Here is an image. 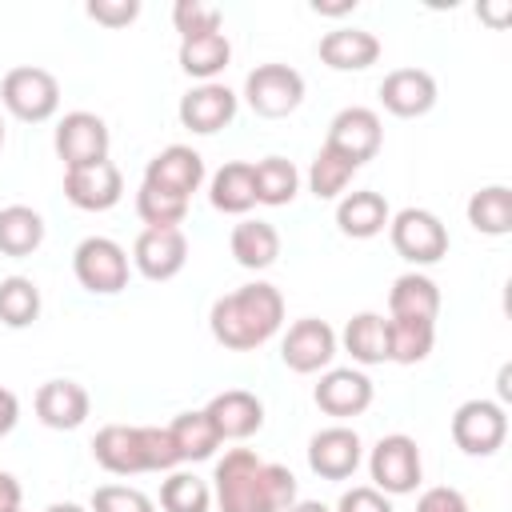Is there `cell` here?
Instances as JSON below:
<instances>
[{
	"label": "cell",
	"instance_id": "1",
	"mask_svg": "<svg viewBox=\"0 0 512 512\" xmlns=\"http://www.w3.org/2000/svg\"><path fill=\"white\" fill-rule=\"evenodd\" d=\"M212 500L220 512H284L300 496L284 464L260 460L252 448H228L212 472Z\"/></svg>",
	"mask_w": 512,
	"mask_h": 512
},
{
	"label": "cell",
	"instance_id": "2",
	"mask_svg": "<svg viewBox=\"0 0 512 512\" xmlns=\"http://www.w3.org/2000/svg\"><path fill=\"white\" fill-rule=\"evenodd\" d=\"M284 324V296L268 280H252L228 296H220L208 312L212 340L228 352H256Z\"/></svg>",
	"mask_w": 512,
	"mask_h": 512
},
{
	"label": "cell",
	"instance_id": "3",
	"mask_svg": "<svg viewBox=\"0 0 512 512\" xmlns=\"http://www.w3.org/2000/svg\"><path fill=\"white\" fill-rule=\"evenodd\" d=\"M92 456L112 476L172 472L180 464L168 428H156V424H104L92 440Z\"/></svg>",
	"mask_w": 512,
	"mask_h": 512
},
{
	"label": "cell",
	"instance_id": "4",
	"mask_svg": "<svg viewBox=\"0 0 512 512\" xmlns=\"http://www.w3.org/2000/svg\"><path fill=\"white\" fill-rule=\"evenodd\" d=\"M0 104L24 124H44L60 108V80L36 64L8 68L0 80Z\"/></svg>",
	"mask_w": 512,
	"mask_h": 512
},
{
	"label": "cell",
	"instance_id": "5",
	"mask_svg": "<svg viewBox=\"0 0 512 512\" xmlns=\"http://www.w3.org/2000/svg\"><path fill=\"white\" fill-rule=\"evenodd\" d=\"M368 472H372V488H380L384 496H408L420 488L424 480V460L412 436L392 432L380 436L372 456H368Z\"/></svg>",
	"mask_w": 512,
	"mask_h": 512
},
{
	"label": "cell",
	"instance_id": "6",
	"mask_svg": "<svg viewBox=\"0 0 512 512\" xmlns=\"http://www.w3.org/2000/svg\"><path fill=\"white\" fill-rule=\"evenodd\" d=\"M244 100L256 116L280 120L304 104V76L292 64H256L244 76Z\"/></svg>",
	"mask_w": 512,
	"mask_h": 512
},
{
	"label": "cell",
	"instance_id": "7",
	"mask_svg": "<svg viewBox=\"0 0 512 512\" xmlns=\"http://www.w3.org/2000/svg\"><path fill=\"white\" fill-rule=\"evenodd\" d=\"M388 236H392L396 256H404L416 268L420 264H436V260L448 256V228L428 208H400L388 220Z\"/></svg>",
	"mask_w": 512,
	"mask_h": 512
},
{
	"label": "cell",
	"instance_id": "8",
	"mask_svg": "<svg viewBox=\"0 0 512 512\" xmlns=\"http://www.w3.org/2000/svg\"><path fill=\"white\" fill-rule=\"evenodd\" d=\"M72 272L84 292L116 296L120 288H128V252L108 236H84L72 252Z\"/></svg>",
	"mask_w": 512,
	"mask_h": 512
},
{
	"label": "cell",
	"instance_id": "9",
	"mask_svg": "<svg viewBox=\"0 0 512 512\" xmlns=\"http://www.w3.org/2000/svg\"><path fill=\"white\" fill-rule=\"evenodd\" d=\"M508 440V412L500 400H464L452 412V444L464 456H492Z\"/></svg>",
	"mask_w": 512,
	"mask_h": 512
},
{
	"label": "cell",
	"instance_id": "10",
	"mask_svg": "<svg viewBox=\"0 0 512 512\" xmlns=\"http://www.w3.org/2000/svg\"><path fill=\"white\" fill-rule=\"evenodd\" d=\"M56 156L64 160V168H88V164H100L108 160V148H112V136H108V124L96 116V112H64L60 124H56Z\"/></svg>",
	"mask_w": 512,
	"mask_h": 512
},
{
	"label": "cell",
	"instance_id": "11",
	"mask_svg": "<svg viewBox=\"0 0 512 512\" xmlns=\"http://www.w3.org/2000/svg\"><path fill=\"white\" fill-rule=\"evenodd\" d=\"M324 144L336 148V152H340L344 160H352L356 168H364L368 160H376V152H380V144H384V124H380V116H376L372 108L348 104V108H340V112L332 116Z\"/></svg>",
	"mask_w": 512,
	"mask_h": 512
},
{
	"label": "cell",
	"instance_id": "12",
	"mask_svg": "<svg viewBox=\"0 0 512 512\" xmlns=\"http://www.w3.org/2000/svg\"><path fill=\"white\" fill-rule=\"evenodd\" d=\"M336 344H340V340H336L332 324H324V320H316V316H304V320H296V324L284 332V340H280V360H284L292 372L312 376V372H324V368L332 364Z\"/></svg>",
	"mask_w": 512,
	"mask_h": 512
},
{
	"label": "cell",
	"instance_id": "13",
	"mask_svg": "<svg viewBox=\"0 0 512 512\" xmlns=\"http://www.w3.org/2000/svg\"><path fill=\"white\" fill-rule=\"evenodd\" d=\"M140 184H152V188L172 192L180 200H192V192H200V184H204V156L188 144H168L144 164Z\"/></svg>",
	"mask_w": 512,
	"mask_h": 512
},
{
	"label": "cell",
	"instance_id": "14",
	"mask_svg": "<svg viewBox=\"0 0 512 512\" xmlns=\"http://www.w3.org/2000/svg\"><path fill=\"white\" fill-rule=\"evenodd\" d=\"M64 196L80 212H108L124 196V176L112 160H100L88 168H64Z\"/></svg>",
	"mask_w": 512,
	"mask_h": 512
},
{
	"label": "cell",
	"instance_id": "15",
	"mask_svg": "<svg viewBox=\"0 0 512 512\" xmlns=\"http://www.w3.org/2000/svg\"><path fill=\"white\" fill-rule=\"evenodd\" d=\"M360 460H364V444H360L356 428H348V424L320 428L308 440V468L320 480H348L360 468Z\"/></svg>",
	"mask_w": 512,
	"mask_h": 512
},
{
	"label": "cell",
	"instance_id": "16",
	"mask_svg": "<svg viewBox=\"0 0 512 512\" xmlns=\"http://www.w3.org/2000/svg\"><path fill=\"white\" fill-rule=\"evenodd\" d=\"M236 92L228 88V84H196V88H188L184 96H180V108H176V116H180V124L188 128V132H196V136H212V132H220V128H228L232 120H236Z\"/></svg>",
	"mask_w": 512,
	"mask_h": 512
},
{
	"label": "cell",
	"instance_id": "17",
	"mask_svg": "<svg viewBox=\"0 0 512 512\" xmlns=\"http://www.w3.org/2000/svg\"><path fill=\"white\" fill-rule=\"evenodd\" d=\"M132 264L144 280H172L188 264V236L180 228H144L132 244Z\"/></svg>",
	"mask_w": 512,
	"mask_h": 512
},
{
	"label": "cell",
	"instance_id": "18",
	"mask_svg": "<svg viewBox=\"0 0 512 512\" xmlns=\"http://www.w3.org/2000/svg\"><path fill=\"white\" fill-rule=\"evenodd\" d=\"M376 388L372 380L360 372V368H324L320 384L312 388V400L320 412L336 416V420H348V416H360L368 412Z\"/></svg>",
	"mask_w": 512,
	"mask_h": 512
},
{
	"label": "cell",
	"instance_id": "19",
	"mask_svg": "<svg viewBox=\"0 0 512 512\" xmlns=\"http://www.w3.org/2000/svg\"><path fill=\"white\" fill-rule=\"evenodd\" d=\"M204 412H208L220 444L224 440H248V436H256L264 428V404L248 388H224V392H216L204 404Z\"/></svg>",
	"mask_w": 512,
	"mask_h": 512
},
{
	"label": "cell",
	"instance_id": "20",
	"mask_svg": "<svg viewBox=\"0 0 512 512\" xmlns=\"http://www.w3.org/2000/svg\"><path fill=\"white\" fill-rule=\"evenodd\" d=\"M92 412V400H88V388L76 384V380H44L36 388V416L44 428L52 432H72L88 420Z\"/></svg>",
	"mask_w": 512,
	"mask_h": 512
},
{
	"label": "cell",
	"instance_id": "21",
	"mask_svg": "<svg viewBox=\"0 0 512 512\" xmlns=\"http://www.w3.org/2000/svg\"><path fill=\"white\" fill-rule=\"evenodd\" d=\"M380 104L392 116H400V120L432 112L436 108V80H432V72H424V68H392L380 80Z\"/></svg>",
	"mask_w": 512,
	"mask_h": 512
},
{
	"label": "cell",
	"instance_id": "22",
	"mask_svg": "<svg viewBox=\"0 0 512 512\" xmlns=\"http://www.w3.org/2000/svg\"><path fill=\"white\" fill-rule=\"evenodd\" d=\"M316 52L332 72H364L380 60V40L368 28H332L320 36Z\"/></svg>",
	"mask_w": 512,
	"mask_h": 512
},
{
	"label": "cell",
	"instance_id": "23",
	"mask_svg": "<svg viewBox=\"0 0 512 512\" xmlns=\"http://www.w3.org/2000/svg\"><path fill=\"white\" fill-rule=\"evenodd\" d=\"M388 220H392V208H388V200H384L380 192H372V188L344 192V196L336 200V228H340L344 236H352V240H372V236H380V232L388 228Z\"/></svg>",
	"mask_w": 512,
	"mask_h": 512
},
{
	"label": "cell",
	"instance_id": "24",
	"mask_svg": "<svg viewBox=\"0 0 512 512\" xmlns=\"http://www.w3.org/2000/svg\"><path fill=\"white\" fill-rule=\"evenodd\" d=\"M176 60H180L184 76H192V80H200V84H212V80L228 68V60H232V44H228L224 32L188 36V40H180Z\"/></svg>",
	"mask_w": 512,
	"mask_h": 512
},
{
	"label": "cell",
	"instance_id": "25",
	"mask_svg": "<svg viewBox=\"0 0 512 512\" xmlns=\"http://www.w3.org/2000/svg\"><path fill=\"white\" fill-rule=\"evenodd\" d=\"M208 200H212V208L224 212V216H244V212H252V208H256L252 164H244V160H228V164L212 176V184H208Z\"/></svg>",
	"mask_w": 512,
	"mask_h": 512
},
{
	"label": "cell",
	"instance_id": "26",
	"mask_svg": "<svg viewBox=\"0 0 512 512\" xmlns=\"http://www.w3.org/2000/svg\"><path fill=\"white\" fill-rule=\"evenodd\" d=\"M228 248H232V256H236L240 268L264 272V268H272L276 256H280V232H276L268 220H240V224L232 228Z\"/></svg>",
	"mask_w": 512,
	"mask_h": 512
},
{
	"label": "cell",
	"instance_id": "27",
	"mask_svg": "<svg viewBox=\"0 0 512 512\" xmlns=\"http://www.w3.org/2000/svg\"><path fill=\"white\" fill-rule=\"evenodd\" d=\"M388 316H412V320H436L440 316V288L424 272H404L392 280L388 292Z\"/></svg>",
	"mask_w": 512,
	"mask_h": 512
},
{
	"label": "cell",
	"instance_id": "28",
	"mask_svg": "<svg viewBox=\"0 0 512 512\" xmlns=\"http://www.w3.org/2000/svg\"><path fill=\"white\" fill-rule=\"evenodd\" d=\"M344 352L372 368V364H384L388 360V320L380 312H356L348 324H344V336H340Z\"/></svg>",
	"mask_w": 512,
	"mask_h": 512
},
{
	"label": "cell",
	"instance_id": "29",
	"mask_svg": "<svg viewBox=\"0 0 512 512\" xmlns=\"http://www.w3.org/2000/svg\"><path fill=\"white\" fill-rule=\"evenodd\" d=\"M168 436H172V448L180 456V464H196V460H208L216 448H220V436L208 420L204 408H192V412H180L172 424H168Z\"/></svg>",
	"mask_w": 512,
	"mask_h": 512
},
{
	"label": "cell",
	"instance_id": "30",
	"mask_svg": "<svg viewBox=\"0 0 512 512\" xmlns=\"http://www.w3.org/2000/svg\"><path fill=\"white\" fill-rule=\"evenodd\" d=\"M44 244V216L28 204H8L0 208V252L20 260L32 256Z\"/></svg>",
	"mask_w": 512,
	"mask_h": 512
},
{
	"label": "cell",
	"instance_id": "31",
	"mask_svg": "<svg viewBox=\"0 0 512 512\" xmlns=\"http://www.w3.org/2000/svg\"><path fill=\"white\" fill-rule=\"evenodd\" d=\"M468 224L480 236H508L512 232V188L508 184H488L468 196Z\"/></svg>",
	"mask_w": 512,
	"mask_h": 512
},
{
	"label": "cell",
	"instance_id": "32",
	"mask_svg": "<svg viewBox=\"0 0 512 512\" xmlns=\"http://www.w3.org/2000/svg\"><path fill=\"white\" fill-rule=\"evenodd\" d=\"M436 344V320L388 316V360L392 364H420Z\"/></svg>",
	"mask_w": 512,
	"mask_h": 512
},
{
	"label": "cell",
	"instance_id": "33",
	"mask_svg": "<svg viewBox=\"0 0 512 512\" xmlns=\"http://www.w3.org/2000/svg\"><path fill=\"white\" fill-rule=\"evenodd\" d=\"M252 180H256V204H268V208H284L296 200L300 192V172L292 160L284 156H264L252 164Z\"/></svg>",
	"mask_w": 512,
	"mask_h": 512
},
{
	"label": "cell",
	"instance_id": "34",
	"mask_svg": "<svg viewBox=\"0 0 512 512\" xmlns=\"http://www.w3.org/2000/svg\"><path fill=\"white\" fill-rule=\"evenodd\" d=\"M356 172L360 168L352 160H344L336 148L320 144V152L312 156V168H308V188H312L316 200H340Z\"/></svg>",
	"mask_w": 512,
	"mask_h": 512
},
{
	"label": "cell",
	"instance_id": "35",
	"mask_svg": "<svg viewBox=\"0 0 512 512\" xmlns=\"http://www.w3.org/2000/svg\"><path fill=\"white\" fill-rule=\"evenodd\" d=\"M40 316V288L28 276H4L0 280V324L4 328H28Z\"/></svg>",
	"mask_w": 512,
	"mask_h": 512
},
{
	"label": "cell",
	"instance_id": "36",
	"mask_svg": "<svg viewBox=\"0 0 512 512\" xmlns=\"http://www.w3.org/2000/svg\"><path fill=\"white\" fill-rule=\"evenodd\" d=\"M160 508L164 512H208L212 488L196 472H168V480L160 484Z\"/></svg>",
	"mask_w": 512,
	"mask_h": 512
},
{
	"label": "cell",
	"instance_id": "37",
	"mask_svg": "<svg viewBox=\"0 0 512 512\" xmlns=\"http://www.w3.org/2000/svg\"><path fill=\"white\" fill-rule=\"evenodd\" d=\"M188 204L192 200H180V196L160 192L152 184H140V192H136V216L148 228H180V220L188 216Z\"/></svg>",
	"mask_w": 512,
	"mask_h": 512
},
{
	"label": "cell",
	"instance_id": "38",
	"mask_svg": "<svg viewBox=\"0 0 512 512\" xmlns=\"http://www.w3.org/2000/svg\"><path fill=\"white\" fill-rule=\"evenodd\" d=\"M172 24H176L180 40H188V36L220 32L224 12H220L216 4H204V0H176V4H172Z\"/></svg>",
	"mask_w": 512,
	"mask_h": 512
},
{
	"label": "cell",
	"instance_id": "39",
	"mask_svg": "<svg viewBox=\"0 0 512 512\" xmlns=\"http://www.w3.org/2000/svg\"><path fill=\"white\" fill-rule=\"evenodd\" d=\"M88 512H156V504L128 484H100L92 492V508Z\"/></svg>",
	"mask_w": 512,
	"mask_h": 512
},
{
	"label": "cell",
	"instance_id": "40",
	"mask_svg": "<svg viewBox=\"0 0 512 512\" xmlns=\"http://www.w3.org/2000/svg\"><path fill=\"white\" fill-rule=\"evenodd\" d=\"M84 12L104 28H128L140 16V0H88Z\"/></svg>",
	"mask_w": 512,
	"mask_h": 512
},
{
	"label": "cell",
	"instance_id": "41",
	"mask_svg": "<svg viewBox=\"0 0 512 512\" xmlns=\"http://www.w3.org/2000/svg\"><path fill=\"white\" fill-rule=\"evenodd\" d=\"M336 512H396V508H392V500H388L380 488H372V484H356V488H348V492L340 496Z\"/></svg>",
	"mask_w": 512,
	"mask_h": 512
},
{
	"label": "cell",
	"instance_id": "42",
	"mask_svg": "<svg viewBox=\"0 0 512 512\" xmlns=\"http://www.w3.org/2000/svg\"><path fill=\"white\" fill-rule=\"evenodd\" d=\"M416 512H472L464 492L448 488V484H436V488H424L420 500H416Z\"/></svg>",
	"mask_w": 512,
	"mask_h": 512
},
{
	"label": "cell",
	"instance_id": "43",
	"mask_svg": "<svg viewBox=\"0 0 512 512\" xmlns=\"http://www.w3.org/2000/svg\"><path fill=\"white\" fill-rule=\"evenodd\" d=\"M16 420H20V400L12 388H0V440L16 428Z\"/></svg>",
	"mask_w": 512,
	"mask_h": 512
},
{
	"label": "cell",
	"instance_id": "44",
	"mask_svg": "<svg viewBox=\"0 0 512 512\" xmlns=\"http://www.w3.org/2000/svg\"><path fill=\"white\" fill-rule=\"evenodd\" d=\"M20 480L12 472H0V512H16L20 508Z\"/></svg>",
	"mask_w": 512,
	"mask_h": 512
},
{
	"label": "cell",
	"instance_id": "45",
	"mask_svg": "<svg viewBox=\"0 0 512 512\" xmlns=\"http://www.w3.org/2000/svg\"><path fill=\"white\" fill-rule=\"evenodd\" d=\"M352 8H356V0H344V4H320V0H316V4H312V12H320V16H348Z\"/></svg>",
	"mask_w": 512,
	"mask_h": 512
},
{
	"label": "cell",
	"instance_id": "46",
	"mask_svg": "<svg viewBox=\"0 0 512 512\" xmlns=\"http://www.w3.org/2000/svg\"><path fill=\"white\" fill-rule=\"evenodd\" d=\"M284 512H332L328 504H320V500H292Z\"/></svg>",
	"mask_w": 512,
	"mask_h": 512
},
{
	"label": "cell",
	"instance_id": "47",
	"mask_svg": "<svg viewBox=\"0 0 512 512\" xmlns=\"http://www.w3.org/2000/svg\"><path fill=\"white\" fill-rule=\"evenodd\" d=\"M480 16H488L492 24H504V20H508V4H500V8H480Z\"/></svg>",
	"mask_w": 512,
	"mask_h": 512
},
{
	"label": "cell",
	"instance_id": "48",
	"mask_svg": "<svg viewBox=\"0 0 512 512\" xmlns=\"http://www.w3.org/2000/svg\"><path fill=\"white\" fill-rule=\"evenodd\" d=\"M44 512H88L84 504H72V500H56V504H48Z\"/></svg>",
	"mask_w": 512,
	"mask_h": 512
},
{
	"label": "cell",
	"instance_id": "49",
	"mask_svg": "<svg viewBox=\"0 0 512 512\" xmlns=\"http://www.w3.org/2000/svg\"><path fill=\"white\" fill-rule=\"evenodd\" d=\"M0 148H4V116H0Z\"/></svg>",
	"mask_w": 512,
	"mask_h": 512
},
{
	"label": "cell",
	"instance_id": "50",
	"mask_svg": "<svg viewBox=\"0 0 512 512\" xmlns=\"http://www.w3.org/2000/svg\"><path fill=\"white\" fill-rule=\"evenodd\" d=\"M16 512H20V508H16Z\"/></svg>",
	"mask_w": 512,
	"mask_h": 512
}]
</instances>
